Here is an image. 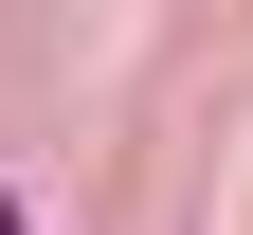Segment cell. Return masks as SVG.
Instances as JSON below:
<instances>
[{
  "mask_svg": "<svg viewBox=\"0 0 253 235\" xmlns=\"http://www.w3.org/2000/svg\"><path fill=\"white\" fill-rule=\"evenodd\" d=\"M0 235H18V217H0Z\"/></svg>",
  "mask_w": 253,
  "mask_h": 235,
  "instance_id": "cell-1",
  "label": "cell"
}]
</instances>
